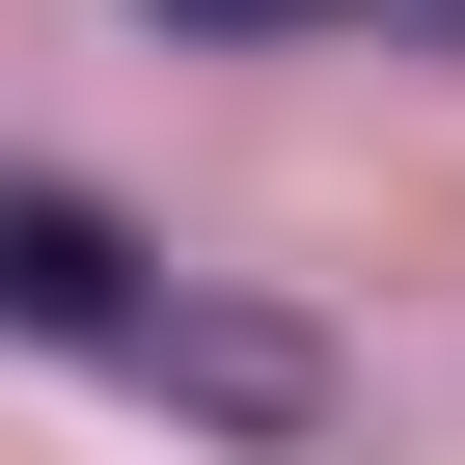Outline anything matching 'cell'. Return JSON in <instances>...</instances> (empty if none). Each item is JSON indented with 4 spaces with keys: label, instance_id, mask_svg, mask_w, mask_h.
<instances>
[{
    "label": "cell",
    "instance_id": "obj_1",
    "mask_svg": "<svg viewBox=\"0 0 465 465\" xmlns=\"http://www.w3.org/2000/svg\"><path fill=\"white\" fill-rule=\"evenodd\" d=\"M110 383L192 411V438H329V411H356V356H329L302 302H247V274H137V302H110Z\"/></svg>",
    "mask_w": 465,
    "mask_h": 465
},
{
    "label": "cell",
    "instance_id": "obj_2",
    "mask_svg": "<svg viewBox=\"0 0 465 465\" xmlns=\"http://www.w3.org/2000/svg\"><path fill=\"white\" fill-rule=\"evenodd\" d=\"M137 274H164L137 219H83V192L0 164V329H28V356H110V302H137Z\"/></svg>",
    "mask_w": 465,
    "mask_h": 465
},
{
    "label": "cell",
    "instance_id": "obj_3",
    "mask_svg": "<svg viewBox=\"0 0 465 465\" xmlns=\"http://www.w3.org/2000/svg\"><path fill=\"white\" fill-rule=\"evenodd\" d=\"M137 28H192V55H247V28H383V0H137Z\"/></svg>",
    "mask_w": 465,
    "mask_h": 465
}]
</instances>
